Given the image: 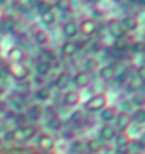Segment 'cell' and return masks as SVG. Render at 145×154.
<instances>
[{
  "label": "cell",
  "instance_id": "6da1fadb",
  "mask_svg": "<svg viewBox=\"0 0 145 154\" xmlns=\"http://www.w3.org/2000/svg\"><path fill=\"white\" fill-rule=\"evenodd\" d=\"M37 136V127L33 124H24V126H19L17 128L11 130L9 137L13 141L17 143H23V141H27L30 138H33Z\"/></svg>",
  "mask_w": 145,
  "mask_h": 154
},
{
  "label": "cell",
  "instance_id": "7a4b0ae2",
  "mask_svg": "<svg viewBox=\"0 0 145 154\" xmlns=\"http://www.w3.org/2000/svg\"><path fill=\"white\" fill-rule=\"evenodd\" d=\"M4 72L17 82H26L30 77V67L26 63H7Z\"/></svg>",
  "mask_w": 145,
  "mask_h": 154
},
{
  "label": "cell",
  "instance_id": "3957f363",
  "mask_svg": "<svg viewBox=\"0 0 145 154\" xmlns=\"http://www.w3.org/2000/svg\"><path fill=\"white\" fill-rule=\"evenodd\" d=\"M108 106V97L105 93H95L94 96H91L85 104L84 109L88 111V113H100L102 109H105Z\"/></svg>",
  "mask_w": 145,
  "mask_h": 154
},
{
  "label": "cell",
  "instance_id": "277c9868",
  "mask_svg": "<svg viewBox=\"0 0 145 154\" xmlns=\"http://www.w3.org/2000/svg\"><path fill=\"white\" fill-rule=\"evenodd\" d=\"M107 33L110 34L114 40H120V38H123L127 36L125 33V30L123 29L121 26V22H120V19H115V17H112L110 20H107Z\"/></svg>",
  "mask_w": 145,
  "mask_h": 154
},
{
  "label": "cell",
  "instance_id": "5b68a950",
  "mask_svg": "<svg viewBox=\"0 0 145 154\" xmlns=\"http://www.w3.org/2000/svg\"><path fill=\"white\" fill-rule=\"evenodd\" d=\"M98 32V22L93 17H85L78 23V33L84 36H94Z\"/></svg>",
  "mask_w": 145,
  "mask_h": 154
},
{
  "label": "cell",
  "instance_id": "8992f818",
  "mask_svg": "<svg viewBox=\"0 0 145 154\" xmlns=\"http://www.w3.org/2000/svg\"><path fill=\"white\" fill-rule=\"evenodd\" d=\"M71 83L78 88V90H83V88L90 87V86H91V83H93L91 73L84 72V70H80V72H77L74 76H71Z\"/></svg>",
  "mask_w": 145,
  "mask_h": 154
},
{
  "label": "cell",
  "instance_id": "52a82bcc",
  "mask_svg": "<svg viewBox=\"0 0 145 154\" xmlns=\"http://www.w3.org/2000/svg\"><path fill=\"white\" fill-rule=\"evenodd\" d=\"M115 130H120L121 133H125L129 128V126L132 124L131 121V114L129 113H125V111H118L117 116H115Z\"/></svg>",
  "mask_w": 145,
  "mask_h": 154
},
{
  "label": "cell",
  "instance_id": "ba28073f",
  "mask_svg": "<svg viewBox=\"0 0 145 154\" xmlns=\"http://www.w3.org/2000/svg\"><path fill=\"white\" fill-rule=\"evenodd\" d=\"M37 146L43 153H50L56 147V140L50 134L43 133V134H39V137H37Z\"/></svg>",
  "mask_w": 145,
  "mask_h": 154
},
{
  "label": "cell",
  "instance_id": "9c48e42d",
  "mask_svg": "<svg viewBox=\"0 0 145 154\" xmlns=\"http://www.w3.org/2000/svg\"><path fill=\"white\" fill-rule=\"evenodd\" d=\"M27 59V51L23 49L22 46H13L7 51V60L9 63H24Z\"/></svg>",
  "mask_w": 145,
  "mask_h": 154
},
{
  "label": "cell",
  "instance_id": "30bf717a",
  "mask_svg": "<svg viewBox=\"0 0 145 154\" xmlns=\"http://www.w3.org/2000/svg\"><path fill=\"white\" fill-rule=\"evenodd\" d=\"M120 22H121V26H123V29L125 30L127 34L132 33V32H135L137 29L140 27V20H138V17L135 14H127L123 19H120Z\"/></svg>",
  "mask_w": 145,
  "mask_h": 154
},
{
  "label": "cell",
  "instance_id": "8fae6325",
  "mask_svg": "<svg viewBox=\"0 0 145 154\" xmlns=\"http://www.w3.org/2000/svg\"><path fill=\"white\" fill-rule=\"evenodd\" d=\"M117 130L112 124H104V126L100 128L98 131V136H100V141L101 143H111L114 137L117 136Z\"/></svg>",
  "mask_w": 145,
  "mask_h": 154
},
{
  "label": "cell",
  "instance_id": "7c38bea8",
  "mask_svg": "<svg viewBox=\"0 0 145 154\" xmlns=\"http://www.w3.org/2000/svg\"><path fill=\"white\" fill-rule=\"evenodd\" d=\"M78 50H80V46H78L74 40H66V42L61 44V47H60V51H61L63 57H66V59L74 57V56L78 53Z\"/></svg>",
  "mask_w": 145,
  "mask_h": 154
},
{
  "label": "cell",
  "instance_id": "4fadbf2b",
  "mask_svg": "<svg viewBox=\"0 0 145 154\" xmlns=\"http://www.w3.org/2000/svg\"><path fill=\"white\" fill-rule=\"evenodd\" d=\"M81 101V94L78 90H67L63 94V104L67 107H75Z\"/></svg>",
  "mask_w": 145,
  "mask_h": 154
},
{
  "label": "cell",
  "instance_id": "5bb4252c",
  "mask_svg": "<svg viewBox=\"0 0 145 154\" xmlns=\"http://www.w3.org/2000/svg\"><path fill=\"white\" fill-rule=\"evenodd\" d=\"M61 34L66 40H72L78 34V24L75 22H72V20H68V22L63 23Z\"/></svg>",
  "mask_w": 145,
  "mask_h": 154
},
{
  "label": "cell",
  "instance_id": "9a60e30c",
  "mask_svg": "<svg viewBox=\"0 0 145 154\" xmlns=\"http://www.w3.org/2000/svg\"><path fill=\"white\" fill-rule=\"evenodd\" d=\"M33 40L36 44L44 47V46L50 43V34L47 33L43 27H37L33 30Z\"/></svg>",
  "mask_w": 145,
  "mask_h": 154
},
{
  "label": "cell",
  "instance_id": "2e32d148",
  "mask_svg": "<svg viewBox=\"0 0 145 154\" xmlns=\"http://www.w3.org/2000/svg\"><path fill=\"white\" fill-rule=\"evenodd\" d=\"M97 72H98V77H100L102 82H112V80H114V77H115V74H117L115 66H112V64L101 66Z\"/></svg>",
  "mask_w": 145,
  "mask_h": 154
},
{
  "label": "cell",
  "instance_id": "e0dca14e",
  "mask_svg": "<svg viewBox=\"0 0 145 154\" xmlns=\"http://www.w3.org/2000/svg\"><path fill=\"white\" fill-rule=\"evenodd\" d=\"M51 70H53V64H50V63H47V61H44V60L36 61V66H34V73H36V76L44 79V77H47L50 74Z\"/></svg>",
  "mask_w": 145,
  "mask_h": 154
},
{
  "label": "cell",
  "instance_id": "ac0fdd59",
  "mask_svg": "<svg viewBox=\"0 0 145 154\" xmlns=\"http://www.w3.org/2000/svg\"><path fill=\"white\" fill-rule=\"evenodd\" d=\"M117 109L114 106H107L105 109H102L100 111V120L104 124H111V121H114L115 116H117Z\"/></svg>",
  "mask_w": 145,
  "mask_h": 154
},
{
  "label": "cell",
  "instance_id": "d6986e66",
  "mask_svg": "<svg viewBox=\"0 0 145 154\" xmlns=\"http://www.w3.org/2000/svg\"><path fill=\"white\" fill-rule=\"evenodd\" d=\"M129 140H131V137H129L127 133H117V136L114 137V144H115V147H117L118 150H120V153L121 151H127V147H128V143Z\"/></svg>",
  "mask_w": 145,
  "mask_h": 154
},
{
  "label": "cell",
  "instance_id": "ffe728a7",
  "mask_svg": "<svg viewBox=\"0 0 145 154\" xmlns=\"http://www.w3.org/2000/svg\"><path fill=\"white\" fill-rule=\"evenodd\" d=\"M84 150H87L90 154H101L104 150V146L97 138H88L85 141V149Z\"/></svg>",
  "mask_w": 145,
  "mask_h": 154
},
{
  "label": "cell",
  "instance_id": "44dd1931",
  "mask_svg": "<svg viewBox=\"0 0 145 154\" xmlns=\"http://www.w3.org/2000/svg\"><path fill=\"white\" fill-rule=\"evenodd\" d=\"M40 22L43 23L44 26H53L57 22V13L54 9H49L46 11L40 13Z\"/></svg>",
  "mask_w": 145,
  "mask_h": 154
},
{
  "label": "cell",
  "instance_id": "7402d4cb",
  "mask_svg": "<svg viewBox=\"0 0 145 154\" xmlns=\"http://www.w3.org/2000/svg\"><path fill=\"white\" fill-rule=\"evenodd\" d=\"M100 69V60L95 57V56H88L85 57L83 61V70L84 72H97Z\"/></svg>",
  "mask_w": 145,
  "mask_h": 154
},
{
  "label": "cell",
  "instance_id": "603a6c76",
  "mask_svg": "<svg viewBox=\"0 0 145 154\" xmlns=\"http://www.w3.org/2000/svg\"><path fill=\"white\" fill-rule=\"evenodd\" d=\"M70 83H71V74L68 72H61L57 76L56 82H54V86L58 90H66V87H67Z\"/></svg>",
  "mask_w": 145,
  "mask_h": 154
},
{
  "label": "cell",
  "instance_id": "cb8c5ba5",
  "mask_svg": "<svg viewBox=\"0 0 145 154\" xmlns=\"http://www.w3.org/2000/svg\"><path fill=\"white\" fill-rule=\"evenodd\" d=\"M34 97H36V100H39V101H41V103L49 101V100L51 99L50 87H47V86H40V87L34 91Z\"/></svg>",
  "mask_w": 145,
  "mask_h": 154
},
{
  "label": "cell",
  "instance_id": "d4e9b609",
  "mask_svg": "<svg viewBox=\"0 0 145 154\" xmlns=\"http://www.w3.org/2000/svg\"><path fill=\"white\" fill-rule=\"evenodd\" d=\"M46 126H47V128H50L53 131H60L63 128V120L57 114H51L49 117L47 123H46Z\"/></svg>",
  "mask_w": 145,
  "mask_h": 154
},
{
  "label": "cell",
  "instance_id": "484cf974",
  "mask_svg": "<svg viewBox=\"0 0 145 154\" xmlns=\"http://www.w3.org/2000/svg\"><path fill=\"white\" fill-rule=\"evenodd\" d=\"M44 113V106L41 104H33L27 111V116L30 120H39Z\"/></svg>",
  "mask_w": 145,
  "mask_h": 154
},
{
  "label": "cell",
  "instance_id": "4316f807",
  "mask_svg": "<svg viewBox=\"0 0 145 154\" xmlns=\"http://www.w3.org/2000/svg\"><path fill=\"white\" fill-rule=\"evenodd\" d=\"M142 149H144V143H142L141 140H129L127 151H129L131 154H141Z\"/></svg>",
  "mask_w": 145,
  "mask_h": 154
},
{
  "label": "cell",
  "instance_id": "83f0119b",
  "mask_svg": "<svg viewBox=\"0 0 145 154\" xmlns=\"http://www.w3.org/2000/svg\"><path fill=\"white\" fill-rule=\"evenodd\" d=\"M131 121H132V123H137V124H140V126L144 124V121H145V110H144V107L137 109V110H134V113H131Z\"/></svg>",
  "mask_w": 145,
  "mask_h": 154
},
{
  "label": "cell",
  "instance_id": "f1b7e54d",
  "mask_svg": "<svg viewBox=\"0 0 145 154\" xmlns=\"http://www.w3.org/2000/svg\"><path fill=\"white\" fill-rule=\"evenodd\" d=\"M0 26H1V29H3L4 32H13L14 27H16V19L13 16H9V14H7V17L0 23Z\"/></svg>",
  "mask_w": 145,
  "mask_h": 154
},
{
  "label": "cell",
  "instance_id": "f546056e",
  "mask_svg": "<svg viewBox=\"0 0 145 154\" xmlns=\"http://www.w3.org/2000/svg\"><path fill=\"white\" fill-rule=\"evenodd\" d=\"M41 56H43V57H41L40 60H44V61H47V63H50V64H53V61H56V53L50 49H44L43 53H41Z\"/></svg>",
  "mask_w": 145,
  "mask_h": 154
},
{
  "label": "cell",
  "instance_id": "4dcf8cb0",
  "mask_svg": "<svg viewBox=\"0 0 145 154\" xmlns=\"http://www.w3.org/2000/svg\"><path fill=\"white\" fill-rule=\"evenodd\" d=\"M56 7L57 10L63 11V13H71L72 11V6L70 3V0L68 2H56Z\"/></svg>",
  "mask_w": 145,
  "mask_h": 154
},
{
  "label": "cell",
  "instance_id": "1f68e13d",
  "mask_svg": "<svg viewBox=\"0 0 145 154\" xmlns=\"http://www.w3.org/2000/svg\"><path fill=\"white\" fill-rule=\"evenodd\" d=\"M112 82H115L118 86H124V84H127V83H128V73H127V72L117 73Z\"/></svg>",
  "mask_w": 145,
  "mask_h": 154
},
{
  "label": "cell",
  "instance_id": "d6a6232c",
  "mask_svg": "<svg viewBox=\"0 0 145 154\" xmlns=\"http://www.w3.org/2000/svg\"><path fill=\"white\" fill-rule=\"evenodd\" d=\"M128 84V87L131 91H134V93H137V91H140L141 88H142V80H140L138 77H134V80H131L129 83H127Z\"/></svg>",
  "mask_w": 145,
  "mask_h": 154
},
{
  "label": "cell",
  "instance_id": "836d02e7",
  "mask_svg": "<svg viewBox=\"0 0 145 154\" xmlns=\"http://www.w3.org/2000/svg\"><path fill=\"white\" fill-rule=\"evenodd\" d=\"M90 51H91V54H93V56L101 53V51H102V43H101L100 40L93 42V43L90 44Z\"/></svg>",
  "mask_w": 145,
  "mask_h": 154
},
{
  "label": "cell",
  "instance_id": "e575fe53",
  "mask_svg": "<svg viewBox=\"0 0 145 154\" xmlns=\"http://www.w3.org/2000/svg\"><path fill=\"white\" fill-rule=\"evenodd\" d=\"M129 50H131L134 54H141L142 50H144V43H142V42H134V43L129 44Z\"/></svg>",
  "mask_w": 145,
  "mask_h": 154
},
{
  "label": "cell",
  "instance_id": "d590c367",
  "mask_svg": "<svg viewBox=\"0 0 145 154\" xmlns=\"http://www.w3.org/2000/svg\"><path fill=\"white\" fill-rule=\"evenodd\" d=\"M131 110H134V104H132L131 99L123 100V101H121V111H125V113H129V114H131Z\"/></svg>",
  "mask_w": 145,
  "mask_h": 154
},
{
  "label": "cell",
  "instance_id": "8d00e7d4",
  "mask_svg": "<svg viewBox=\"0 0 145 154\" xmlns=\"http://www.w3.org/2000/svg\"><path fill=\"white\" fill-rule=\"evenodd\" d=\"M81 120H83V114H81V111H75V113H72L71 119H70V121H71L74 126L80 124V123H81Z\"/></svg>",
  "mask_w": 145,
  "mask_h": 154
},
{
  "label": "cell",
  "instance_id": "74e56055",
  "mask_svg": "<svg viewBox=\"0 0 145 154\" xmlns=\"http://www.w3.org/2000/svg\"><path fill=\"white\" fill-rule=\"evenodd\" d=\"M41 3H43V0H28V7L30 9H36V10H39L40 6H41Z\"/></svg>",
  "mask_w": 145,
  "mask_h": 154
},
{
  "label": "cell",
  "instance_id": "f35d334b",
  "mask_svg": "<svg viewBox=\"0 0 145 154\" xmlns=\"http://www.w3.org/2000/svg\"><path fill=\"white\" fill-rule=\"evenodd\" d=\"M144 70H145V67L144 66H140V67H137V72H135V77H138V79H140V80H142V82L145 80Z\"/></svg>",
  "mask_w": 145,
  "mask_h": 154
},
{
  "label": "cell",
  "instance_id": "ab89813d",
  "mask_svg": "<svg viewBox=\"0 0 145 154\" xmlns=\"http://www.w3.org/2000/svg\"><path fill=\"white\" fill-rule=\"evenodd\" d=\"M6 17H7V10H6V7L3 5H0V23L3 22Z\"/></svg>",
  "mask_w": 145,
  "mask_h": 154
},
{
  "label": "cell",
  "instance_id": "60d3db41",
  "mask_svg": "<svg viewBox=\"0 0 145 154\" xmlns=\"http://www.w3.org/2000/svg\"><path fill=\"white\" fill-rule=\"evenodd\" d=\"M7 110H9V106H7V103H6V100H0V113L4 114Z\"/></svg>",
  "mask_w": 145,
  "mask_h": 154
},
{
  "label": "cell",
  "instance_id": "b9f144b4",
  "mask_svg": "<svg viewBox=\"0 0 145 154\" xmlns=\"http://www.w3.org/2000/svg\"><path fill=\"white\" fill-rule=\"evenodd\" d=\"M83 5H94V2L95 0H80Z\"/></svg>",
  "mask_w": 145,
  "mask_h": 154
},
{
  "label": "cell",
  "instance_id": "7bdbcfd3",
  "mask_svg": "<svg viewBox=\"0 0 145 154\" xmlns=\"http://www.w3.org/2000/svg\"><path fill=\"white\" fill-rule=\"evenodd\" d=\"M4 77H6V72L4 70H0V80H3Z\"/></svg>",
  "mask_w": 145,
  "mask_h": 154
},
{
  "label": "cell",
  "instance_id": "ee69618b",
  "mask_svg": "<svg viewBox=\"0 0 145 154\" xmlns=\"http://www.w3.org/2000/svg\"><path fill=\"white\" fill-rule=\"evenodd\" d=\"M4 91H6V88L3 87V86H1V84H0V96H1V94L4 93Z\"/></svg>",
  "mask_w": 145,
  "mask_h": 154
},
{
  "label": "cell",
  "instance_id": "f6af8a7d",
  "mask_svg": "<svg viewBox=\"0 0 145 154\" xmlns=\"http://www.w3.org/2000/svg\"><path fill=\"white\" fill-rule=\"evenodd\" d=\"M77 154H90V153L87 151V150H80V151H78Z\"/></svg>",
  "mask_w": 145,
  "mask_h": 154
},
{
  "label": "cell",
  "instance_id": "bcb514c9",
  "mask_svg": "<svg viewBox=\"0 0 145 154\" xmlns=\"http://www.w3.org/2000/svg\"><path fill=\"white\" fill-rule=\"evenodd\" d=\"M114 3H120V2H123V0H112Z\"/></svg>",
  "mask_w": 145,
  "mask_h": 154
},
{
  "label": "cell",
  "instance_id": "7dc6e473",
  "mask_svg": "<svg viewBox=\"0 0 145 154\" xmlns=\"http://www.w3.org/2000/svg\"><path fill=\"white\" fill-rule=\"evenodd\" d=\"M7 0H0V5H3V3H6Z\"/></svg>",
  "mask_w": 145,
  "mask_h": 154
},
{
  "label": "cell",
  "instance_id": "c3c4849f",
  "mask_svg": "<svg viewBox=\"0 0 145 154\" xmlns=\"http://www.w3.org/2000/svg\"><path fill=\"white\" fill-rule=\"evenodd\" d=\"M56 2H68V0H56Z\"/></svg>",
  "mask_w": 145,
  "mask_h": 154
},
{
  "label": "cell",
  "instance_id": "681fc988",
  "mask_svg": "<svg viewBox=\"0 0 145 154\" xmlns=\"http://www.w3.org/2000/svg\"><path fill=\"white\" fill-rule=\"evenodd\" d=\"M0 54H1V43H0Z\"/></svg>",
  "mask_w": 145,
  "mask_h": 154
}]
</instances>
